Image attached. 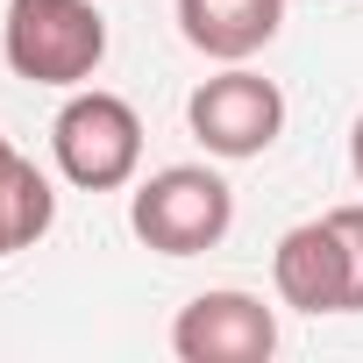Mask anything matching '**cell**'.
<instances>
[{
  "label": "cell",
  "mask_w": 363,
  "mask_h": 363,
  "mask_svg": "<svg viewBox=\"0 0 363 363\" xmlns=\"http://www.w3.org/2000/svg\"><path fill=\"white\" fill-rule=\"evenodd\" d=\"M0 50H8L15 79L72 93L107 65V15L93 0H8Z\"/></svg>",
  "instance_id": "cell-1"
},
{
  "label": "cell",
  "mask_w": 363,
  "mask_h": 363,
  "mask_svg": "<svg viewBox=\"0 0 363 363\" xmlns=\"http://www.w3.org/2000/svg\"><path fill=\"white\" fill-rule=\"evenodd\" d=\"M128 228L157 257H200L235 228V193L207 164H164L128 193Z\"/></svg>",
  "instance_id": "cell-2"
},
{
  "label": "cell",
  "mask_w": 363,
  "mask_h": 363,
  "mask_svg": "<svg viewBox=\"0 0 363 363\" xmlns=\"http://www.w3.org/2000/svg\"><path fill=\"white\" fill-rule=\"evenodd\" d=\"M50 157L79 193H121L143 171V114L121 93L72 86V100L50 121Z\"/></svg>",
  "instance_id": "cell-3"
},
{
  "label": "cell",
  "mask_w": 363,
  "mask_h": 363,
  "mask_svg": "<svg viewBox=\"0 0 363 363\" xmlns=\"http://www.w3.org/2000/svg\"><path fill=\"white\" fill-rule=\"evenodd\" d=\"M186 128H193V143H200L207 157H221V164L264 157V150L285 135V93H278L264 72L228 65V72H214V79L193 86Z\"/></svg>",
  "instance_id": "cell-4"
},
{
  "label": "cell",
  "mask_w": 363,
  "mask_h": 363,
  "mask_svg": "<svg viewBox=\"0 0 363 363\" xmlns=\"http://www.w3.org/2000/svg\"><path fill=\"white\" fill-rule=\"evenodd\" d=\"M171 349H178V363H264L278 349V313L242 285H214L178 306Z\"/></svg>",
  "instance_id": "cell-5"
},
{
  "label": "cell",
  "mask_w": 363,
  "mask_h": 363,
  "mask_svg": "<svg viewBox=\"0 0 363 363\" xmlns=\"http://www.w3.org/2000/svg\"><path fill=\"white\" fill-rule=\"evenodd\" d=\"M271 285L292 313H349V257H342V235H335L328 214L278 235Z\"/></svg>",
  "instance_id": "cell-6"
},
{
  "label": "cell",
  "mask_w": 363,
  "mask_h": 363,
  "mask_svg": "<svg viewBox=\"0 0 363 363\" xmlns=\"http://www.w3.org/2000/svg\"><path fill=\"white\" fill-rule=\"evenodd\" d=\"M285 22V0H178V36L214 65H250Z\"/></svg>",
  "instance_id": "cell-7"
},
{
  "label": "cell",
  "mask_w": 363,
  "mask_h": 363,
  "mask_svg": "<svg viewBox=\"0 0 363 363\" xmlns=\"http://www.w3.org/2000/svg\"><path fill=\"white\" fill-rule=\"evenodd\" d=\"M57 221V193H50V178L0 135V264H8L15 250L43 242Z\"/></svg>",
  "instance_id": "cell-8"
},
{
  "label": "cell",
  "mask_w": 363,
  "mask_h": 363,
  "mask_svg": "<svg viewBox=\"0 0 363 363\" xmlns=\"http://www.w3.org/2000/svg\"><path fill=\"white\" fill-rule=\"evenodd\" d=\"M328 221H335V235H342V257H349V313H363V200L335 207Z\"/></svg>",
  "instance_id": "cell-9"
},
{
  "label": "cell",
  "mask_w": 363,
  "mask_h": 363,
  "mask_svg": "<svg viewBox=\"0 0 363 363\" xmlns=\"http://www.w3.org/2000/svg\"><path fill=\"white\" fill-rule=\"evenodd\" d=\"M349 171H356V186H363V114H356V128H349Z\"/></svg>",
  "instance_id": "cell-10"
}]
</instances>
